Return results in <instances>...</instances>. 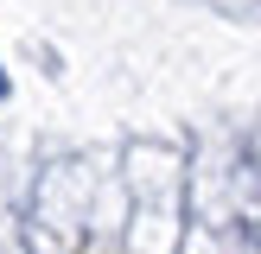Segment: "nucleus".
<instances>
[{
    "instance_id": "nucleus-1",
    "label": "nucleus",
    "mask_w": 261,
    "mask_h": 254,
    "mask_svg": "<svg viewBox=\"0 0 261 254\" xmlns=\"http://www.w3.org/2000/svg\"><path fill=\"white\" fill-rule=\"evenodd\" d=\"M0 89H7V76H0Z\"/></svg>"
}]
</instances>
